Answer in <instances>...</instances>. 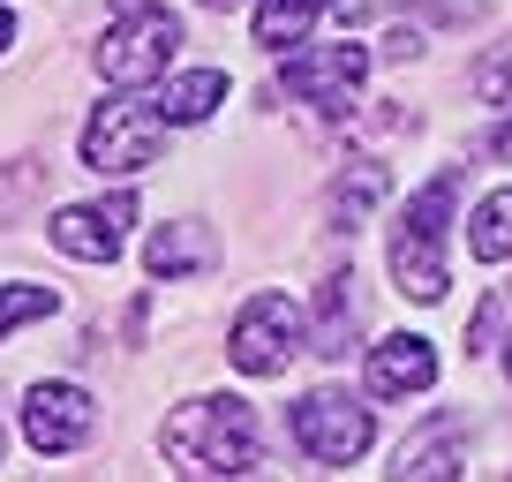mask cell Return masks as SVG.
<instances>
[{
	"mask_svg": "<svg viewBox=\"0 0 512 482\" xmlns=\"http://www.w3.org/2000/svg\"><path fill=\"white\" fill-rule=\"evenodd\" d=\"M159 445L181 475H256L264 467V422L241 392H204V400L166 415Z\"/></svg>",
	"mask_w": 512,
	"mask_h": 482,
	"instance_id": "1",
	"label": "cell"
},
{
	"mask_svg": "<svg viewBox=\"0 0 512 482\" xmlns=\"http://www.w3.org/2000/svg\"><path fill=\"white\" fill-rule=\"evenodd\" d=\"M452 204H460V174H430L415 196H407L400 211V234H392V249H384V264H392V287L407 294V302H445L452 272H445V226H452Z\"/></svg>",
	"mask_w": 512,
	"mask_h": 482,
	"instance_id": "2",
	"label": "cell"
},
{
	"mask_svg": "<svg viewBox=\"0 0 512 482\" xmlns=\"http://www.w3.org/2000/svg\"><path fill=\"white\" fill-rule=\"evenodd\" d=\"M166 106L144 91H113L106 106H91V121H83V166L91 174H144L151 159H159L166 144Z\"/></svg>",
	"mask_w": 512,
	"mask_h": 482,
	"instance_id": "3",
	"label": "cell"
},
{
	"mask_svg": "<svg viewBox=\"0 0 512 482\" xmlns=\"http://www.w3.org/2000/svg\"><path fill=\"white\" fill-rule=\"evenodd\" d=\"M174 46H181V23L166 16L159 0H128L121 16H113V31L98 38L91 61L113 91H144V83H159L174 68Z\"/></svg>",
	"mask_w": 512,
	"mask_h": 482,
	"instance_id": "4",
	"label": "cell"
},
{
	"mask_svg": "<svg viewBox=\"0 0 512 482\" xmlns=\"http://www.w3.org/2000/svg\"><path fill=\"white\" fill-rule=\"evenodd\" d=\"M287 430L317 467H354L369 445H377V415H369L354 392H332V385L302 392V400L287 407Z\"/></svg>",
	"mask_w": 512,
	"mask_h": 482,
	"instance_id": "5",
	"label": "cell"
},
{
	"mask_svg": "<svg viewBox=\"0 0 512 482\" xmlns=\"http://www.w3.org/2000/svg\"><path fill=\"white\" fill-rule=\"evenodd\" d=\"M302 347H309V332H302V309L287 294H249L234 332H226V362L241 377H287Z\"/></svg>",
	"mask_w": 512,
	"mask_h": 482,
	"instance_id": "6",
	"label": "cell"
},
{
	"mask_svg": "<svg viewBox=\"0 0 512 482\" xmlns=\"http://www.w3.org/2000/svg\"><path fill=\"white\" fill-rule=\"evenodd\" d=\"M287 98H302V106H317L324 121H347L354 106H362V83H369V46H354V38H339V46H302L287 53Z\"/></svg>",
	"mask_w": 512,
	"mask_h": 482,
	"instance_id": "7",
	"label": "cell"
},
{
	"mask_svg": "<svg viewBox=\"0 0 512 482\" xmlns=\"http://www.w3.org/2000/svg\"><path fill=\"white\" fill-rule=\"evenodd\" d=\"M128 226H136V196H106V204H68L53 211V249L76 264H113L128 249Z\"/></svg>",
	"mask_w": 512,
	"mask_h": 482,
	"instance_id": "8",
	"label": "cell"
},
{
	"mask_svg": "<svg viewBox=\"0 0 512 482\" xmlns=\"http://www.w3.org/2000/svg\"><path fill=\"white\" fill-rule=\"evenodd\" d=\"M23 437H31V452H76L91 437V392L83 385H31L23 392Z\"/></svg>",
	"mask_w": 512,
	"mask_h": 482,
	"instance_id": "9",
	"label": "cell"
},
{
	"mask_svg": "<svg viewBox=\"0 0 512 482\" xmlns=\"http://www.w3.org/2000/svg\"><path fill=\"white\" fill-rule=\"evenodd\" d=\"M369 400H407V392H430L437 385V347L415 332H392L369 347V370H362Z\"/></svg>",
	"mask_w": 512,
	"mask_h": 482,
	"instance_id": "10",
	"label": "cell"
},
{
	"mask_svg": "<svg viewBox=\"0 0 512 482\" xmlns=\"http://www.w3.org/2000/svg\"><path fill=\"white\" fill-rule=\"evenodd\" d=\"M204 264H211V234L196 219H174V226H159V234L144 241L151 279H189V272H204Z\"/></svg>",
	"mask_w": 512,
	"mask_h": 482,
	"instance_id": "11",
	"label": "cell"
},
{
	"mask_svg": "<svg viewBox=\"0 0 512 482\" xmlns=\"http://www.w3.org/2000/svg\"><path fill=\"white\" fill-rule=\"evenodd\" d=\"M324 8H339V0H264V8H256V46L302 53L309 31L324 23Z\"/></svg>",
	"mask_w": 512,
	"mask_h": 482,
	"instance_id": "12",
	"label": "cell"
},
{
	"mask_svg": "<svg viewBox=\"0 0 512 482\" xmlns=\"http://www.w3.org/2000/svg\"><path fill=\"white\" fill-rule=\"evenodd\" d=\"M219 98H226V76H219V68H181V76L159 91V106H166V121H174V129H189V121H211V113H219Z\"/></svg>",
	"mask_w": 512,
	"mask_h": 482,
	"instance_id": "13",
	"label": "cell"
},
{
	"mask_svg": "<svg viewBox=\"0 0 512 482\" xmlns=\"http://www.w3.org/2000/svg\"><path fill=\"white\" fill-rule=\"evenodd\" d=\"M460 437L445 430V422H430V430L415 437V445H400V460H392V475L400 482H430V475H460Z\"/></svg>",
	"mask_w": 512,
	"mask_h": 482,
	"instance_id": "14",
	"label": "cell"
},
{
	"mask_svg": "<svg viewBox=\"0 0 512 482\" xmlns=\"http://www.w3.org/2000/svg\"><path fill=\"white\" fill-rule=\"evenodd\" d=\"M467 249H475V264H505L512 257V189H490L475 204V219H467Z\"/></svg>",
	"mask_w": 512,
	"mask_h": 482,
	"instance_id": "15",
	"label": "cell"
},
{
	"mask_svg": "<svg viewBox=\"0 0 512 482\" xmlns=\"http://www.w3.org/2000/svg\"><path fill=\"white\" fill-rule=\"evenodd\" d=\"M384 189H392V166H369V159H354V166H347V181L332 189V219H339V226H362L369 211L384 204Z\"/></svg>",
	"mask_w": 512,
	"mask_h": 482,
	"instance_id": "16",
	"label": "cell"
},
{
	"mask_svg": "<svg viewBox=\"0 0 512 482\" xmlns=\"http://www.w3.org/2000/svg\"><path fill=\"white\" fill-rule=\"evenodd\" d=\"M317 354H354V279L347 272L317 294Z\"/></svg>",
	"mask_w": 512,
	"mask_h": 482,
	"instance_id": "17",
	"label": "cell"
},
{
	"mask_svg": "<svg viewBox=\"0 0 512 482\" xmlns=\"http://www.w3.org/2000/svg\"><path fill=\"white\" fill-rule=\"evenodd\" d=\"M38 317H53V287H0V339L16 332V324H38Z\"/></svg>",
	"mask_w": 512,
	"mask_h": 482,
	"instance_id": "18",
	"label": "cell"
},
{
	"mask_svg": "<svg viewBox=\"0 0 512 482\" xmlns=\"http://www.w3.org/2000/svg\"><path fill=\"white\" fill-rule=\"evenodd\" d=\"M475 91L482 98H512V61H482L475 68Z\"/></svg>",
	"mask_w": 512,
	"mask_h": 482,
	"instance_id": "19",
	"label": "cell"
},
{
	"mask_svg": "<svg viewBox=\"0 0 512 482\" xmlns=\"http://www.w3.org/2000/svg\"><path fill=\"white\" fill-rule=\"evenodd\" d=\"M16 46V16H8V8H0V53Z\"/></svg>",
	"mask_w": 512,
	"mask_h": 482,
	"instance_id": "20",
	"label": "cell"
},
{
	"mask_svg": "<svg viewBox=\"0 0 512 482\" xmlns=\"http://www.w3.org/2000/svg\"><path fill=\"white\" fill-rule=\"evenodd\" d=\"M497 151H505V159H512V121H505V129H497Z\"/></svg>",
	"mask_w": 512,
	"mask_h": 482,
	"instance_id": "21",
	"label": "cell"
},
{
	"mask_svg": "<svg viewBox=\"0 0 512 482\" xmlns=\"http://www.w3.org/2000/svg\"><path fill=\"white\" fill-rule=\"evenodd\" d=\"M196 8H234V0H196Z\"/></svg>",
	"mask_w": 512,
	"mask_h": 482,
	"instance_id": "22",
	"label": "cell"
},
{
	"mask_svg": "<svg viewBox=\"0 0 512 482\" xmlns=\"http://www.w3.org/2000/svg\"><path fill=\"white\" fill-rule=\"evenodd\" d=\"M505 377H512V339H505Z\"/></svg>",
	"mask_w": 512,
	"mask_h": 482,
	"instance_id": "23",
	"label": "cell"
},
{
	"mask_svg": "<svg viewBox=\"0 0 512 482\" xmlns=\"http://www.w3.org/2000/svg\"><path fill=\"white\" fill-rule=\"evenodd\" d=\"M0 452H8V437H0Z\"/></svg>",
	"mask_w": 512,
	"mask_h": 482,
	"instance_id": "24",
	"label": "cell"
}]
</instances>
